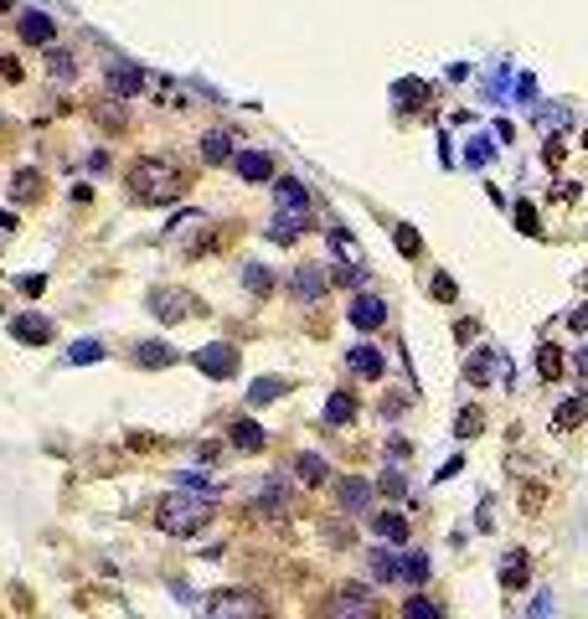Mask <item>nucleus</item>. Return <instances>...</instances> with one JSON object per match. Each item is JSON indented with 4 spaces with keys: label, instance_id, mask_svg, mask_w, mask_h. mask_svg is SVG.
Instances as JSON below:
<instances>
[{
    "label": "nucleus",
    "instance_id": "f257e3e1",
    "mask_svg": "<svg viewBox=\"0 0 588 619\" xmlns=\"http://www.w3.org/2000/svg\"><path fill=\"white\" fill-rule=\"evenodd\" d=\"M206 522H212V501H206V496H191V491L166 496L160 511H155V527L171 531V537H197Z\"/></svg>",
    "mask_w": 588,
    "mask_h": 619
},
{
    "label": "nucleus",
    "instance_id": "f03ea898",
    "mask_svg": "<svg viewBox=\"0 0 588 619\" xmlns=\"http://www.w3.org/2000/svg\"><path fill=\"white\" fill-rule=\"evenodd\" d=\"M129 191L140 197V202H176L181 197V171L171 160H135L129 166Z\"/></svg>",
    "mask_w": 588,
    "mask_h": 619
},
{
    "label": "nucleus",
    "instance_id": "7ed1b4c3",
    "mask_svg": "<svg viewBox=\"0 0 588 619\" xmlns=\"http://www.w3.org/2000/svg\"><path fill=\"white\" fill-rule=\"evenodd\" d=\"M325 619H383V604L367 584H346L325 599Z\"/></svg>",
    "mask_w": 588,
    "mask_h": 619
},
{
    "label": "nucleus",
    "instance_id": "20e7f679",
    "mask_svg": "<svg viewBox=\"0 0 588 619\" xmlns=\"http://www.w3.org/2000/svg\"><path fill=\"white\" fill-rule=\"evenodd\" d=\"M202 619H264V604H259L253 593H243V589H222V593L206 599Z\"/></svg>",
    "mask_w": 588,
    "mask_h": 619
},
{
    "label": "nucleus",
    "instance_id": "39448f33",
    "mask_svg": "<svg viewBox=\"0 0 588 619\" xmlns=\"http://www.w3.org/2000/svg\"><path fill=\"white\" fill-rule=\"evenodd\" d=\"M150 310H155V321H166V325H176L186 321V315H202V299L197 295H186V290H150Z\"/></svg>",
    "mask_w": 588,
    "mask_h": 619
},
{
    "label": "nucleus",
    "instance_id": "423d86ee",
    "mask_svg": "<svg viewBox=\"0 0 588 619\" xmlns=\"http://www.w3.org/2000/svg\"><path fill=\"white\" fill-rule=\"evenodd\" d=\"M191 361L202 367L206 377H217V383H228L237 372V352L228 346V341H212V346H202V352H191Z\"/></svg>",
    "mask_w": 588,
    "mask_h": 619
},
{
    "label": "nucleus",
    "instance_id": "0eeeda50",
    "mask_svg": "<svg viewBox=\"0 0 588 619\" xmlns=\"http://www.w3.org/2000/svg\"><path fill=\"white\" fill-rule=\"evenodd\" d=\"M290 290H294L299 305H321L325 290H330V274H325L321 264H299L294 268V279H290Z\"/></svg>",
    "mask_w": 588,
    "mask_h": 619
},
{
    "label": "nucleus",
    "instance_id": "6e6552de",
    "mask_svg": "<svg viewBox=\"0 0 588 619\" xmlns=\"http://www.w3.org/2000/svg\"><path fill=\"white\" fill-rule=\"evenodd\" d=\"M372 496H377V485H372V480H356V475L336 480V501H341L346 516H361V511L372 506Z\"/></svg>",
    "mask_w": 588,
    "mask_h": 619
},
{
    "label": "nucleus",
    "instance_id": "1a4fd4ad",
    "mask_svg": "<svg viewBox=\"0 0 588 619\" xmlns=\"http://www.w3.org/2000/svg\"><path fill=\"white\" fill-rule=\"evenodd\" d=\"M346 321H352L356 330H377V325H387V305L377 295H352V305H346Z\"/></svg>",
    "mask_w": 588,
    "mask_h": 619
},
{
    "label": "nucleus",
    "instance_id": "9d476101",
    "mask_svg": "<svg viewBox=\"0 0 588 619\" xmlns=\"http://www.w3.org/2000/svg\"><path fill=\"white\" fill-rule=\"evenodd\" d=\"M104 83H109V93H114V98H135V93L145 89V73H140L135 62H109Z\"/></svg>",
    "mask_w": 588,
    "mask_h": 619
},
{
    "label": "nucleus",
    "instance_id": "9b49d317",
    "mask_svg": "<svg viewBox=\"0 0 588 619\" xmlns=\"http://www.w3.org/2000/svg\"><path fill=\"white\" fill-rule=\"evenodd\" d=\"M305 228H310V212H294V206H284V212H274V222H268L264 233H268V243H294Z\"/></svg>",
    "mask_w": 588,
    "mask_h": 619
},
{
    "label": "nucleus",
    "instance_id": "f8f14e48",
    "mask_svg": "<svg viewBox=\"0 0 588 619\" xmlns=\"http://www.w3.org/2000/svg\"><path fill=\"white\" fill-rule=\"evenodd\" d=\"M346 367H352L356 377H367V383H377V377L387 372V356L377 352V346H352V352H346Z\"/></svg>",
    "mask_w": 588,
    "mask_h": 619
},
{
    "label": "nucleus",
    "instance_id": "ddd939ff",
    "mask_svg": "<svg viewBox=\"0 0 588 619\" xmlns=\"http://www.w3.org/2000/svg\"><path fill=\"white\" fill-rule=\"evenodd\" d=\"M233 166H237V176L243 181H274V160H268L264 150H237Z\"/></svg>",
    "mask_w": 588,
    "mask_h": 619
},
{
    "label": "nucleus",
    "instance_id": "4468645a",
    "mask_svg": "<svg viewBox=\"0 0 588 619\" xmlns=\"http://www.w3.org/2000/svg\"><path fill=\"white\" fill-rule=\"evenodd\" d=\"M11 336L27 341V346H47V341H52V321H42V315H16V321H11Z\"/></svg>",
    "mask_w": 588,
    "mask_h": 619
},
{
    "label": "nucleus",
    "instance_id": "2eb2a0df",
    "mask_svg": "<svg viewBox=\"0 0 588 619\" xmlns=\"http://www.w3.org/2000/svg\"><path fill=\"white\" fill-rule=\"evenodd\" d=\"M228 444H233V449H243V454H259V449H264V429H259L253 418H233Z\"/></svg>",
    "mask_w": 588,
    "mask_h": 619
},
{
    "label": "nucleus",
    "instance_id": "dca6fc26",
    "mask_svg": "<svg viewBox=\"0 0 588 619\" xmlns=\"http://www.w3.org/2000/svg\"><path fill=\"white\" fill-rule=\"evenodd\" d=\"M253 511H259V516H274V511L284 516V511H290V485H284V480H264V491H259Z\"/></svg>",
    "mask_w": 588,
    "mask_h": 619
},
{
    "label": "nucleus",
    "instance_id": "f3484780",
    "mask_svg": "<svg viewBox=\"0 0 588 619\" xmlns=\"http://www.w3.org/2000/svg\"><path fill=\"white\" fill-rule=\"evenodd\" d=\"M352 418H356V392H330L325 398V423L330 429H346Z\"/></svg>",
    "mask_w": 588,
    "mask_h": 619
},
{
    "label": "nucleus",
    "instance_id": "a211bd4d",
    "mask_svg": "<svg viewBox=\"0 0 588 619\" xmlns=\"http://www.w3.org/2000/svg\"><path fill=\"white\" fill-rule=\"evenodd\" d=\"M237 150H233V135L228 129H206V140H202V160H212V166H222V160H233Z\"/></svg>",
    "mask_w": 588,
    "mask_h": 619
},
{
    "label": "nucleus",
    "instance_id": "6ab92c4d",
    "mask_svg": "<svg viewBox=\"0 0 588 619\" xmlns=\"http://www.w3.org/2000/svg\"><path fill=\"white\" fill-rule=\"evenodd\" d=\"M294 475H299L305 485H325V480H330V465H325L321 454L305 449V454H294Z\"/></svg>",
    "mask_w": 588,
    "mask_h": 619
},
{
    "label": "nucleus",
    "instance_id": "aec40b11",
    "mask_svg": "<svg viewBox=\"0 0 588 619\" xmlns=\"http://www.w3.org/2000/svg\"><path fill=\"white\" fill-rule=\"evenodd\" d=\"M372 527H377L383 542H408V516H398V511H377Z\"/></svg>",
    "mask_w": 588,
    "mask_h": 619
},
{
    "label": "nucleus",
    "instance_id": "412c9836",
    "mask_svg": "<svg viewBox=\"0 0 588 619\" xmlns=\"http://www.w3.org/2000/svg\"><path fill=\"white\" fill-rule=\"evenodd\" d=\"M135 361H140V367H171V361H176V346H166V341H140V346H135Z\"/></svg>",
    "mask_w": 588,
    "mask_h": 619
},
{
    "label": "nucleus",
    "instance_id": "4be33fe9",
    "mask_svg": "<svg viewBox=\"0 0 588 619\" xmlns=\"http://www.w3.org/2000/svg\"><path fill=\"white\" fill-rule=\"evenodd\" d=\"M52 21H47V16H42V11H27V16H21V42H36V47H42V42H52Z\"/></svg>",
    "mask_w": 588,
    "mask_h": 619
},
{
    "label": "nucleus",
    "instance_id": "5701e85b",
    "mask_svg": "<svg viewBox=\"0 0 588 619\" xmlns=\"http://www.w3.org/2000/svg\"><path fill=\"white\" fill-rule=\"evenodd\" d=\"M284 392H290V383H284V377H259V383H253V392H248V403H253V408H264V403L284 398Z\"/></svg>",
    "mask_w": 588,
    "mask_h": 619
},
{
    "label": "nucleus",
    "instance_id": "b1692460",
    "mask_svg": "<svg viewBox=\"0 0 588 619\" xmlns=\"http://www.w3.org/2000/svg\"><path fill=\"white\" fill-rule=\"evenodd\" d=\"M367 568H372V578H377V584H392V578H398V553L377 547V553H367Z\"/></svg>",
    "mask_w": 588,
    "mask_h": 619
},
{
    "label": "nucleus",
    "instance_id": "393cba45",
    "mask_svg": "<svg viewBox=\"0 0 588 619\" xmlns=\"http://www.w3.org/2000/svg\"><path fill=\"white\" fill-rule=\"evenodd\" d=\"M403 619H444V604L429 599V593H413L408 604H403Z\"/></svg>",
    "mask_w": 588,
    "mask_h": 619
},
{
    "label": "nucleus",
    "instance_id": "a878e982",
    "mask_svg": "<svg viewBox=\"0 0 588 619\" xmlns=\"http://www.w3.org/2000/svg\"><path fill=\"white\" fill-rule=\"evenodd\" d=\"M398 578H408V584H423L429 578V553H403V562H398Z\"/></svg>",
    "mask_w": 588,
    "mask_h": 619
},
{
    "label": "nucleus",
    "instance_id": "bb28decb",
    "mask_svg": "<svg viewBox=\"0 0 588 619\" xmlns=\"http://www.w3.org/2000/svg\"><path fill=\"white\" fill-rule=\"evenodd\" d=\"M274 191H279V202H284V206H294V212H310V197H305V186H299V181H279Z\"/></svg>",
    "mask_w": 588,
    "mask_h": 619
},
{
    "label": "nucleus",
    "instance_id": "cd10ccee",
    "mask_svg": "<svg viewBox=\"0 0 588 619\" xmlns=\"http://www.w3.org/2000/svg\"><path fill=\"white\" fill-rule=\"evenodd\" d=\"M500 584H506V589L527 584V553H511V558H506V568H500Z\"/></svg>",
    "mask_w": 588,
    "mask_h": 619
},
{
    "label": "nucleus",
    "instance_id": "c85d7f7f",
    "mask_svg": "<svg viewBox=\"0 0 588 619\" xmlns=\"http://www.w3.org/2000/svg\"><path fill=\"white\" fill-rule=\"evenodd\" d=\"M243 284H248L253 295H268V290H274V274H268L264 264H248L243 268Z\"/></svg>",
    "mask_w": 588,
    "mask_h": 619
},
{
    "label": "nucleus",
    "instance_id": "c756f323",
    "mask_svg": "<svg viewBox=\"0 0 588 619\" xmlns=\"http://www.w3.org/2000/svg\"><path fill=\"white\" fill-rule=\"evenodd\" d=\"M377 491H383V496H392V501H403V496H408V475H403V470H387L383 480H377Z\"/></svg>",
    "mask_w": 588,
    "mask_h": 619
},
{
    "label": "nucleus",
    "instance_id": "7c9ffc66",
    "mask_svg": "<svg viewBox=\"0 0 588 619\" xmlns=\"http://www.w3.org/2000/svg\"><path fill=\"white\" fill-rule=\"evenodd\" d=\"M392 243H398V253H408V259H418V248H423L408 222H398V228H392Z\"/></svg>",
    "mask_w": 588,
    "mask_h": 619
},
{
    "label": "nucleus",
    "instance_id": "2f4dec72",
    "mask_svg": "<svg viewBox=\"0 0 588 619\" xmlns=\"http://www.w3.org/2000/svg\"><path fill=\"white\" fill-rule=\"evenodd\" d=\"M98 356H104V346H98V341H78V346L67 352V361H73V367H89V361H98Z\"/></svg>",
    "mask_w": 588,
    "mask_h": 619
},
{
    "label": "nucleus",
    "instance_id": "473e14b6",
    "mask_svg": "<svg viewBox=\"0 0 588 619\" xmlns=\"http://www.w3.org/2000/svg\"><path fill=\"white\" fill-rule=\"evenodd\" d=\"M553 423H558V429H578V423H584V398H573L568 408H558V418H553Z\"/></svg>",
    "mask_w": 588,
    "mask_h": 619
},
{
    "label": "nucleus",
    "instance_id": "72a5a7b5",
    "mask_svg": "<svg viewBox=\"0 0 588 619\" xmlns=\"http://www.w3.org/2000/svg\"><path fill=\"white\" fill-rule=\"evenodd\" d=\"M537 372H542L547 383H553V377H558V372H562V361H558V346H542V356H537Z\"/></svg>",
    "mask_w": 588,
    "mask_h": 619
},
{
    "label": "nucleus",
    "instance_id": "f704fd0d",
    "mask_svg": "<svg viewBox=\"0 0 588 619\" xmlns=\"http://www.w3.org/2000/svg\"><path fill=\"white\" fill-rule=\"evenodd\" d=\"M475 429H480V408H465V413H460V423H454V434H460V439H470Z\"/></svg>",
    "mask_w": 588,
    "mask_h": 619
},
{
    "label": "nucleus",
    "instance_id": "c9c22d12",
    "mask_svg": "<svg viewBox=\"0 0 588 619\" xmlns=\"http://www.w3.org/2000/svg\"><path fill=\"white\" fill-rule=\"evenodd\" d=\"M527 619H553V593H547V589L531 599V615H527Z\"/></svg>",
    "mask_w": 588,
    "mask_h": 619
},
{
    "label": "nucleus",
    "instance_id": "e433bc0d",
    "mask_svg": "<svg viewBox=\"0 0 588 619\" xmlns=\"http://www.w3.org/2000/svg\"><path fill=\"white\" fill-rule=\"evenodd\" d=\"M516 222H522V233H542V228H537V212H531L527 202L516 206Z\"/></svg>",
    "mask_w": 588,
    "mask_h": 619
},
{
    "label": "nucleus",
    "instance_id": "4c0bfd02",
    "mask_svg": "<svg viewBox=\"0 0 588 619\" xmlns=\"http://www.w3.org/2000/svg\"><path fill=\"white\" fill-rule=\"evenodd\" d=\"M573 330H588V305H578V315H573Z\"/></svg>",
    "mask_w": 588,
    "mask_h": 619
},
{
    "label": "nucleus",
    "instance_id": "58836bf2",
    "mask_svg": "<svg viewBox=\"0 0 588 619\" xmlns=\"http://www.w3.org/2000/svg\"><path fill=\"white\" fill-rule=\"evenodd\" d=\"M573 367H578V372H584V377H588V346H584V352H578V356H573Z\"/></svg>",
    "mask_w": 588,
    "mask_h": 619
}]
</instances>
